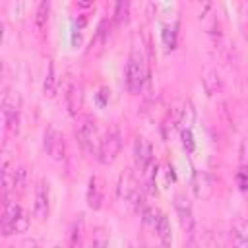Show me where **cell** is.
Segmentation results:
<instances>
[{
  "mask_svg": "<svg viewBox=\"0 0 248 248\" xmlns=\"http://www.w3.org/2000/svg\"><path fill=\"white\" fill-rule=\"evenodd\" d=\"M143 81H145V58H143L141 48L134 45L128 64H126V72H124V83H126L128 93L138 95L143 87Z\"/></svg>",
  "mask_w": 248,
  "mask_h": 248,
  "instance_id": "cell-1",
  "label": "cell"
},
{
  "mask_svg": "<svg viewBox=\"0 0 248 248\" xmlns=\"http://www.w3.org/2000/svg\"><path fill=\"white\" fill-rule=\"evenodd\" d=\"M29 227V217L17 205L12 198L4 200V211H2V234L10 236L12 232H23Z\"/></svg>",
  "mask_w": 248,
  "mask_h": 248,
  "instance_id": "cell-2",
  "label": "cell"
},
{
  "mask_svg": "<svg viewBox=\"0 0 248 248\" xmlns=\"http://www.w3.org/2000/svg\"><path fill=\"white\" fill-rule=\"evenodd\" d=\"M118 200L124 203H132L134 209H140V205H141L143 196L140 192V184L136 180V174L130 169L124 170L118 178Z\"/></svg>",
  "mask_w": 248,
  "mask_h": 248,
  "instance_id": "cell-3",
  "label": "cell"
},
{
  "mask_svg": "<svg viewBox=\"0 0 248 248\" xmlns=\"http://www.w3.org/2000/svg\"><path fill=\"white\" fill-rule=\"evenodd\" d=\"M43 145H45L46 155H48L52 161H64V157H66V143H64L62 132H60L58 128L48 126V128L45 130Z\"/></svg>",
  "mask_w": 248,
  "mask_h": 248,
  "instance_id": "cell-4",
  "label": "cell"
},
{
  "mask_svg": "<svg viewBox=\"0 0 248 248\" xmlns=\"http://www.w3.org/2000/svg\"><path fill=\"white\" fill-rule=\"evenodd\" d=\"M120 149H122V136H120V132L112 130V132H108V134L101 140L99 149H97V159H99L103 165H110V163L118 157Z\"/></svg>",
  "mask_w": 248,
  "mask_h": 248,
  "instance_id": "cell-5",
  "label": "cell"
},
{
  "mask_svg": "<svg viewBox=\"0 0 248 248\" xmlns=\"http://www.w3.org/2000/svg\"><path fill=\"white\" fill-rule=\"evenodd\" d=\"M97 136V128H95V120L89 114H81L76 120V138L78 143L81 145L83 151L91 153L93 151V141Z\"/></svg>",
  "mask_w": 248,
  "mask_h": 248,
  "instance_id": "cell-6",
  "label": "cell"
},
{
  "mask_svg": "<svg viewBox=\"0 0 248 248\" xmlns=\"http://www.w3.org/2000/svg\"><path fill=\"white\" fill-rule=\"evenodd\" d=\"M2 116H4V128L17 132L19 122V95L16 91H10L4 95L2 101Z\"/></svg>",
  "mask_w": 248,
  "mask_h": 248,
  "instance_id": "cell-7",
  "label": "cell"
},
{
  "mask_svg": "<svg viewBox=\"0 0 248 248\" xmlns=\"http://www.w3.org/2000/svg\"><path fill=\"white\" fill-rule=\"evenodd\" d=\"M48 209H50V194H48V182L45 178H41L37 182L35 188V203H33V215L39 221H45L48 217Z\"/></svg>",
  "mask_w": 248,
  "mask_h": 248,
  "instance_id": "cell-8",
  "label": "cell"
},
{
  "mask_svg": "<svg viewBox=\"0 0 248 248\" xmlns=\"http://www.w3.org/2000/svg\"><path fill=\"white\" fill-rule=\"evenodd\" d=\"M192 192H194V196L198 200L207 202L213 196V192H215L213 178L205 170H196L194 176H192Z\"/></svg>",
  "mask_w": 248,
  "mask_h": 248,
  "instance_id": "cell-9",
  "label": "cell"
},
{
  "mask_svg": "<svg viewBox=\"0 0 248 248\" xmlns=\"http://www.w3.org/2000/svg\"><path fill=\"white\" fill-rule=\"evenodd\" d=\"M174 209H176V215H178V219H180L182 229H184L186 234H188L196 225H194L192 203H190V200H188L186 194H176V196H174Z\"/></svg>",
  "mask_w": 248,
  "mask_h": 248,
  "instance_id": "cell-10",
  "label": "cell"
},
{
  "mask_svg": "<svg viewBox=\"0 0 248 248\" xmlns=\"http://www.w3.org/2000/svg\"><path fill=\"white\" fill-rule=\"evenodd\" d=\"M151 161H153L151 145L143 138H138L136 143H134V165H136V169L140 172H147Z\"/></svg>",
  "mask_w": 248,
  "mask_h": 248,
  "instance_id": "cell-11",
  "label": "cell"
},
{
  "mask_svg": "<svg viewBox=\"0 0 248 248\" xmlns=\"http://www.w3.org/2000/svg\"><path fill=\"white\" fill-rule=\"evenodd\" d=\"M231 244L232 248H248V219L236 217L231 225Z\"/></svg>",
  "mask_w": 248,
  "mask_h": 248,
  "instance_id": "cell-12",
  "label": "cell"
},
{
  "mask_svg": "<svg viewBox=\"0 0 248 248\" xmlns=\"http://www.w3.org/2000/svg\"><path fill=\"white\" fill-rule=\"evenodd\" d=\"M211 244V232L207 229H198L194 227L190 232H188V238H186V246L184 248H209Z\"/></svg>",
  "mask_w": 248,
  "mask_h": 248,
  "instance_id": "cell-13",
  "label": "cell"
},
{
  "mask_svg": "<svg viewBox=\"0 0 248 248\" xmlns=\"http://www.w3.org/2000/svg\"><path fill=\"white\" fill-rule=\"evenodd\" d=\"M101 203H103V180L99 176H91L87 186V205L91 209H99Z\"/></svg>",
  "mask_w": 248,
  "mask_h": 248,
  "instance_id": "cell-14",
  "label": "cell"
},
{
  "mask_svg": "<svg viewBox=\"0 0 248 248\" xmlns=\"http://www.w3.org/2000/svg\"><path fill=\"white\" fill-rule=\"evenodd\" d=\"M155 232H157V238L161 240V246L169 248L170 242H172V229H170V221L165 213H161V217L155 225Z\"/></svg>",
  "mask_w": 248,
  "mask_h": 248,
  "instance_id": "cell-15",
  "label": "cell"
},
{
  "mask_svg": "<svg viewBox=\"0 0 248 248\" xmlns=\"http://www.w3.org/2000/svg\"><path fill=\"white\" fill-rule=\"evenodd\" d=\"M81 103H83V93H81V87L72 83L68 87V93H66V107L70 110V114H78L79 108H81Z\"/></svg>",
  "mask_w": 248,
  "mask_h": 248,
  "instance_id": "cell-16",
  "label": "cell"
},
{
  "mask_svg": "<svg viewBox=\"0 0 248 248\" xmlns=\"http://www.w3.org/2000/svg\"><path fill=\"white\" fill-rule=\"evenodd\" d=\"M202 81H203V87H205L207 95H217L221 91V76H219V72L215 68H207L203 72Z\"/></svg>",
  "mask_w": 248,
  "mask_h": 248,
  "instance_id": "cell-17",
  "label": "cell"
},
{
  "mask_svg": "<svg viewBox=\"0 0 248 248\" xmlns=\"http://www.w3.org/2000/svg\"><path fill=\"white\" fill-rule=\"evenodd\" d=\"M56 83H58V79H56V68H54V62L48 60V64H46V74H45V81H43V93L48 95V97H52V95L56 93Z\"/></svg>",
  "mask_w": 248,
  "mask_h": 248,
  "instance_id": "cell-18",
  "label": "cell"
},
{
  "mask_svg": "<svg viewBox=\"0 0 248 248\" xmlns=\"http://www.w3.org/2000/svg\"><path fill=\"white\" fill-rule=\"evenodd\" d=\"M108 29H110V25H108V21L105 19V21L99 25V29H97V35H95V39L91 41V50H93V46L101 50V48L107 45V39H108V33H110Z\"/></svg>",
  "mask_w": 248,
  "mask_h": 248,
  "instance_id": "cell-19",
  "label": "cell"
},
{
  "mask_svg": "<svg viewBox=\"0 0 248 248\" xmlns=\"http://www.w3.org/2000/svg\"><path fill=\"white\" fill-rule=\"evenodd\" d=\"M48 10H50L48 2H39L37 4V10H35V25H37V29H43L46 25V21H48Z\"/></svg>",
  "mask_w": 248,
  "mask_h": 248,
  "instance_id": "cell-20",
  "label": "cell"
},
{
  "mask_svg": "<svg viewBox=\"0 0 248 248\" xmlns=\"http://www.w3.org/2000/svg\"><path fill=\"white\" fill-rule=\"evenodd\" d=\"M159 217H161V211H159L157 207H145L143 213H141V221H143V225H151V227L157 225Z\"/></svg>",
  "mask_w": 248,
  "mask_h": 248,
  "instance_id": "cell-21",
  "label": "cell"
},
{
  "mask_svg": "<svg viewBox=\"0 0 248 248\" xmlns=\"http://www.w3.org/2000/svg\"><path fill=\"white\" fill-rule=\"evenodd\" d=\"M108 246V236H107V231L105 229H95L93 232V242H91V248H107Z\"/></svg>",
  "mask_w": 248,
  "mask_h": 248,
  "instance_id": "cell-22",
  "label": "cell"
},
{
  "mask_svg": "<svg viewBox=\"0 0 248 248\" xmlns=\"http://www.w3.org/2000/svg\"><path fill=\"white\" fill-rule=\"evenodd\" d=\"M128 2H116L114 6V21L116 23H124L128 19Z\"/></svg>",
  "mask_w": 248,
  "mask_h": 248,
  "instance_id": "cell-23",
  "label": "cell"
},
{
  "mask_svg": "<svg viewBox=\"0 0 248 248\" xmlns=\"http://www.w3.org/2000/svg\"><path fill=\"white\" fill-rule=\"evenodd\" d=\"M192 120H194V108H192L190 103H186L184 108H182V114H180V120H178V122L184 126V130H190Z\"/></svg>",
  "mask_w": 248,
  "mask_h": 248,
  "instance_id": "cell-24",
  "label": "cell"
},
{
  "mask_svg": "<svg viewBox=\"0 0 248 248\" xmlns=\"http://www.w3.org/2000/svg\"><path fill=\"white\" fill-rule=\"evenodd\" d=\"M236 184L240 190H248V169L240 167V170L236 172Z\"/></svg>",
  "mask_w": 248,
  "mask_h": 248,
  "instance_id": "cell-25",
  "label": "cell"
},
{
  "mask_svg": "<svg viewBox=\"0 0 248 248\" xmlns=\"http://www.w3.org/2000/svg\"><path fill=\"white\" fill-rule=\"evenodd\" d=\"M182 145H184L188 151L194 149V140H192V132H190V130H184V132H182Z\"/></svg>",
  "mask_w": 248,
  "mask_h": 248,
  "instance_id": "cell-26",
  "label": "cell"
},
{
  "mask_svg": "<svg viewBox=\"0 0 248 248\" xmlns=\"http://www.w3.org/2000/svg\"><path fill=\"white\" fill-rule=\"evenodd\" d=\"M19 248H39V244H37L35 238H25V240L19 244Z\"/></svg>",
  "mask_w": 248,
  "mask_h": 248,
  "instance_id": "cell-27",
  "label": "cell"
},
{
  "mask_svg": "<svg viewBox=\"0 0 248 248\" xmlns=\"http://www.w3.org/2000/svg\"><path fill=\"white\" fill-rule=\"evenodd\" d=\"M242 35H244V39H246V43H248V23L242 25Z\"/></svg>",
  "mask_w": 248,
  "mask_h": 248,
  "instance_id": "cell-28",
  "label": "cell"
},
{
  "mask_svg": "<svg viewBox=\"0 0 248 248\" xmlns=\"http://www.w3.org/2000/svg\"><path fill=\"white\" fill-rule=\"evenodd\" d=\"M56 248H60V246H56Z\"/></svg>",
  "mask_w": 248,
  "mask_h": 248,
  "instance_id": "cell-29",
  "label": "cell"
},
{
  "mask_svg": "<svg viewBox=\"0 0 248 248\" xmlns=\"http://www.w3.org/2000/svg\"><path fill=\"white\" fill-rule=\"evenodd\" d=\"M161 248H165V246H161Z\"/></svg>",
  "mask_w": 248,
  "mask_h": 248,
  "instance_id": "cell-30",
  "label": "cell"
}]
</instances>
